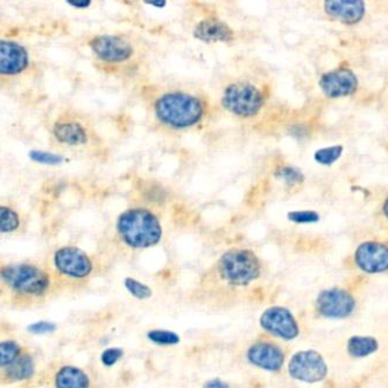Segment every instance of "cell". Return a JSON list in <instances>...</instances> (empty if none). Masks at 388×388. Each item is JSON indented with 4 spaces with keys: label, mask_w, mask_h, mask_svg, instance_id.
Masks as SVG:
<instances>
[{
    "label": "cell",
    "mask_w": 388,
    "mask_h": 388,
    "mask_svg": "<svg viewBox=\"0 0 388 388\" xmlns=\"http://www.w3.org/2000/svg\"><path fill=\"white\" fill-rule=\"evenodd\" d=\"M117 229L122 240L134 248L150 247L162 237V227L157 217L146 209H131L122 213Z\"/></svg>",
    "instance_id": "6da1fadb"
},
{
    "label": "cell",
    "mask_w": 388,
    "mask_h": 388,
    "mask_svg": "<svg viewBox=\"0 0 388 388\" xmlns=\"http://www.w3.org/2000/svg\"><path fill=\"white\" fill-rule=\"evenodd\" d=\"M203 112L202 101L185 92H169L155 103V113L159 120L175 129L195 125L202 118Z\"/></svg>",
    "instance_id": "7a4b0ae2"
},
{
    "label": "cell",
    "mask_w": 388,
    "mask_h": 388,
    "mask_svg": "<svg viewBox=\"0 0 388 388\" xmlns=\"http://www.w3.org/2000/svg\"><path fill=\"white\" fill-rule=\"evenodd\" d=\"M222 279L234 286H246L258 279L261 265L254 252L250 250H230L218 262Z\"/></svg>",
    "instance_id": "3957f363"
},
{
    "label": "cell",
    "mask_w": 388,
    "mask_h": 388,
    "mask_svg": "<svg viewBox=\"0 0 388 388\" xmlns=\"http://www.w3.org/2000/svg\"><path fill=\"white\" fill-rule=\"evenodd\" d=\"M0 279L12 289L27 295H42L49 287V276L31 265L5 266L0 269Z\"/></svg>",
    "instance_id": "277c9868"
},
{
    "label": "cell",
    "mask_w": 388,
    "mask_h": 388,
    "mask_svg": "<svg viewBox=\"0 0 388 388\" xmlns=\"http://www.w3.org/2000/svg\"><path fill=\"white\" fill-rule=\"evenodd\" d=\"M222 104L227 111L239 117H252L261 110L264 97L261 91L251 83L230 84L224 90Z\"/></svg>",
    "instance_id": "5b68a950"
},
{
    "label": "cell",
    "mask_w": 388,
    "mask_h": 388,
    "mask_svg": "<svg viewBox=\"0 0 388 388\" xmlns=\"http://www.w3.org/2000/svg\"><path fill=\"white\" fill-rule=\"evenodd\" d=\"M288 371L294 379L314 384L326 377L328 366L321 353L308 350L294 354L288 365Z\"/></svg>",
    "instance_id": "8992f818"
},
{
    "label": "cell",
    "mask_w": 388,
    "mask_h": 388,
    "mask_svg": "<svg viewBox=\"0 0 388 388\" xmlns=\"http://www.w3.org/2000/svg\"><path fill=\"white\" fill-rule=\"evenodd\" d=\"M316 306L324 317L345 318L352 314L356 301L349 292L340 288H331L319 293Z\"/></svg>",
    "instance_id": "52a82bcc"
},
{
    "label": "cell",
    "mask_w": 388,
    "mask_h": 388,
    "mask_svg": "<svg viewBox=\"0 0 388 388\" xmlns=\"http://www.w3.org/2000/svg\"><path fill=\"white\" fill-rule=\"evenodd\" d=\"M89 45L94 55L104 62H125L133 55L131 43L115 35H98L89 42Z\"/></svg>",
    "instance_id": "ba28073f"
},
{
    "label": "cell",
    "mask_w": 388,
    "mask_h": 388,
    "mask_svg": "<svg viewBox=\"0 0 388 388\" xmlns=\"http://www.w3.org/2000/svg\"><path fill=\"white\" fill-rule=\"evenodd\" d=\"M260 325L269 333L286 340L296 338L299 336V324L287 308L272 307L266 309L260 317Z\"/></svg>",
    "instance_id": "9c48e42d"
},
{
    "label": "cell",
    "mask_w": 388,
    "mask_h": 388,
    "mask_svg": "<svg viewBox=\"0 0 388 388\" xmlns=\"http://www.w3.org/2000/svg\"><path fill=\"white\" fill-rule=\"evenodd\" d=\"M56 268L64 275L83 279L92 271L90 258L82 250L76 247L59 248L54 255Z\"/></svg>",
    "instance_id": "30bf717a"
},
{
    "label": "cell",
    "mask_w": 388,
    "mask_h": 388,
    "mask_svg": "<svg viewBox=\"0 0 388 388\" xmlns=\"http://www.w3.org/2000/svg\"><path fill=\"white\" fill-rule=\"evenodd\" d=\"M357 265L368 274L382 273L387 271V246L377 241H366L358 246L354 253Z\"/></svg>",
    "instance_id": "8fae6325"
},
{
    "label": "cell",
    "mask_w": 388,
    "mask_h": 388,
    "mask_svg": "<svg viewBox=\"0 0 388 388\" xmlns=\"http://www.w3.org/2000/svg\"><path fill=\"white\" fill-rule=\"evenodd\" d=\"M318 84L326 97H347L356 92L358 80L351 70L342 68L324 73Z\"/></svg>",
    "instance_id": "7c38bea8"
},
{
    "label": "cell",
    "mask_w": 388,
    "mask_h": 388,
    "mask_svg": "<svg viewBox=\"0 0 388 388\" xmlns=\"http://www.w3.org/2000/svg\"><path fill=\"white\" fill-rule=\"evenodd\" d=\"M29 66V55L24 45L0 40V75L14 76L24 73Z\"/></svg>",
    "instance_id": "4fadbf2b"
},
{
    "label": "cell",
    "mask_w": 388,
    "mask_h": 388,
    "mask_svg": "<svg viewBox=\"0 0 388 388\" xmlns=\"http://www.w3.org/2000/svg\"><path fill=\"white\" fill-rule=\"evenodd\" d=\"M247 359L254 366L275 372L285 363V353L279 346L271 343H257L248 349Z\"/></svg>",
    "instance_id": "5bb4252c"
},
{
    "label": "cell",
    "mask_w": 388,
    "mask_h": 388,
    "mask_svg": "<svg viewBox=\"0 0 388 388\" xmlns=\"http://www.w3.org/2000/svg\"><path fill=\"white\" fill-rule=\"evenodd\" d=\"M324 10L343 24H354L365 15L364 0H324Z\"/></svg>",
    "instance_id": "9a60e30c"
},
{
    "label": "cell",
    "mask_w": 388,
    "mask_h": 388,
    "mask_svg": "<svg viewBox=\"0 0 388 388\" xmlns=\"http://www.w3.org/2000/svg\"><path fill=\"white\" fill-rule=\"evenodd\" d=\"M194 36L199 41L206 43L227 42L233 38V31L224 21L206 19L197 24L194 29Z\"/></svg>",
    "instance_id": "2e32d148"
},
{
    "label": "cell",
    "mask_w": 388,
    "mask_h": 388,
    "mask_svg": "<svg viewBox=\"0 0 388 388\" xmlns=\"http://www.w3.org/2000/svg\"><path fill=\"white\" fill-rule=\"evenodd\" d=\"M52 133L59 143L69 146H80L87 141V131L80 122H57L54 126Z\"/></svg>",
    "instance_id": "e0dca14e"
},
{
    "label": "cell",
    "mask_w": 388,
    "mask_h": 388,
    "mask_svg": "<svg viewBox=\"0 0 388 388\" xmlns=\"http://www.w3.org/2000/svg\"><path fill=\"white\" fill-rule=\"evenodd\" d=\"M89 384H90V380L87 374L77 367L64 366L56 374V387L84 388L87 387Z\"/></svg>",
    "instance_id": "ac0fdd59"
},
{
    "label": "cell",
    "mask_w": 388,
    "mask_h": 388,
    "mask_svg": "<svg viewBox=\"0 0 388 388\" xmlns=\"http://www.w3.org/2000/svg\"><path fill=\"white\" fill-rule=\"evenodd\" d=\"M379 347L378 340L370 336H353L347 342V351L350 354L357 358L370 356Z\"/></svg>",
    "instance_id": "d6986e66"
},
{
    "label": "cell",
    "mask_w": 388,
    "mask_h": 388,
    "mask_svg": "<svg viewBox=\"0 0 388 388\" xmlns=\"http://www.w3.org/2000/svg\"><path fill=\"white\" fill-rule=\"evenodd\" d=\"M10 368L7 370V375L13 380H26L34 374V363L31 357H17V359L8 365Z\"/></svg>",
    "instance_id": "ffe728a7"
},
{
    "label": "cell",
    "mask_w": 388,
    "mask_h": 388,
    "mask_svg": "<svg viewBox=\"0 0 388 388\" xmlns=\"http://www.w3.org/2000/svg\"><path fill=\"white\" fill-rule=\"evenodd\" d=\"M20 225V220L14 210L7 206H0V232L10 233L17 230Z\"/></svg>",
    "instance_id": "44dd1931"
},
{
    "label": "cell",
    "mask_w": 388,
    "mask_h": 388,
    "mask_svg": "<svg viewBox=\"0 0 388 388\" xmlns=\"http://www.w3.org/2000/svg\"><path fill=\"white\" fill-rule=\"evenodd\" d=\"M343 150H344V147L342 145L321 148L315 153V160L317 161L318 164L330 166V164H335L336 161L339 160V157H342Z\"/></svg>",
    "instance_id": "7402d4cb"
},
{
    "label": "cell",
    "mask_w": 388,
    "mask_h": 388,
    "mask_svg": "<svg viewBox=\"0 0 388 388\" xmlns=\"http://www.w3.org/2000/svg\"><path fill=\"white\" fill-rule=\"evenodd\" d=\"M20 346L14 342L0 343V367L8 366L20 356Z\"/></svg>",
    "instance_id": "603a6c76"
},
{
    "label": "cell",
    "mask_w": 388,
    "mask_h": 388,
    "mask_svg": "<svg viewBox=\"0 0 388 388\" xmlns=\"http://www.w3.org/2000/svg\"><path fill=\"white\" fill-rule=\"evenodd\" d=\"M147 337L159 345H175L180 343V336L168 330H152L147 333Z\"/></svg>",
    "instance_id": "cb8c5ba5"
},
{
    "label": "cell",
    "mask_w": 388,
    "mask_h": 388,
    "mask_svg": "<svg viewBox=\"0 0 388 388\" xmlns=\"http://www.w3.org/2000/svg\"><path fill=\"white\" fill-rule=\"evenodd\" d=\"M275 178L286 182L288 185H299L304 181V175L297 168H279L275 173Z\"/></svg>",
    "instance_id": "d4e9b609"
},
{
    "label": "cell",
    "mask_w": 388,
    "mask_h": 388,
    "mask_svg": "<svg viewBox=\"0 0 388 388\" xmlns=\"http://www.w3.org/2000/svg\"><path fill=\"white\" fill-rule=\"evenodd\" d=\"M125 287L129 293L132 294L133 296L139 299V300H146V299H150L152 296V289L150 287L143 285L138 280L132 279V278L125 279Z\"/></svg>",
    "instance_id": "484cf974"
},
{
    "label": "cell",
    "mask_w": 388,
    "mask_h": 388,
    "mask_svg": "<svg viewBox=\"0 0 388 388\" xmlns=\"http://www.w3.org/2000/svg\"><path fill=\"white\" fill-rule=\"evenodd\" d=\"M288 220L296 224L317 223L319 215L315 211H293L288 213Z\"/></svg>",
    "instance_id": "4316f807"
},
{
    "label": "cell",
    "mask_w": 388,
    "mask_h": 388,
    "mask_svg": "<svg viewBox=\"0 0 388 388\" xmlns=\"http://www.w3.org/2000/svg\"><path fill=\"white\" fill-rule=\"evenodd\" d=\"M31 160L42 164H59L63 161V157L56 154L47 153L42 150H31L29 153Z\"/></svg>",
    "instance_id": "83f0119b"
},
{
    "label": "cell",
    "mask_w": 388,
    "mask_h": 388,
    "mask_svg": "<svg viewBox=\"0 0 388 388\" xmlns=\"http://www.w3.org/2000/svg\"><path fill=\"white\" fill-rule=\"evenodd\" d=\"M122 354H124V351L122 349L110 347L101 353V363L104 364L105 366H113L122 358Z\"/></svg>",
    "instance_id": "f1b7e54d"
},
{
    "label": "cell",
    "mask_w": 388,
    "mask_h": 388,
    "mask_svg": "<svg viewBox=\"0 0 388 388\" xmlns=\"http://www.w3.org/2000/svg\"><path fill=\"white\" fill-rule=\"evenodd\" d=\"M56 329H57V326L52 322L41 321L29 325L27 330L31 333H34V335H47V333H52V332L55 331Z\"/></svg>",
    "instance_id": "f546056e"
},
{
    "label": "cell",
    "mask_w": 388,
    "mask_h": 388,
    "mask_svg": "<svg viewBox=\"0 0 388 388\" xmlns=\"http://www.w3.org/2000/svg\"><path fill=\"white\" fill-rule=\"evenodd\" d=\"M66 3H69L70 6L75 7V8H87L90 6L92 0H66Z\"/></svg>",
    "instance_id": "4dcf8cb0"
},
{
    "label": "cell",
    "mask_w": 388,
    "mask_h": 388,
    "mask_svg": "<svg viewBox=\"0 0 388 388\" xmlns=\"http://www.w3.org/2000/svg\"><path fill=\"white\" fill-rule=\"evenodd\" d=\"M143 3L157 7V8H164L167 5V0H143Z\"/></svg>",
    "instance_id": "1f68e13d"
},
{
    "label": "cell",
    "mask_w": 388,
    "mask_h": 388,
    "mask_svg": "<svg viewBox=\"0 0 388 388\" xmlns=\"http://www.w3.org/2000/svg\"><path fill=\"white\" fill-rule=\"evenodd\" d=\"M204 386H206V387H227V384H224V382L220 380L209 381V382H206Z\"/></svg>",
    "instance_id": "d6a6232c"
},
{
    "label": "cell",
    "mask_w": 388,
    "mask_h": 388,
    "mask_svg": "<svg viewBox=\"0 0 388 388\" xmlns=\"http://www.w3.org/2000/svg\"><path fill=\"white\" fill-rule=\"evenodd\" d=\"M385 216H387V201L385 202Z\"/></svg>",
    "instance_id": "836d02e7"
}]
</instances>
